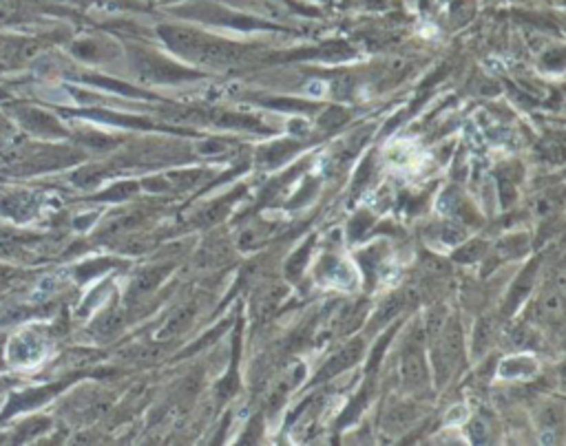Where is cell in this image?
Segmentation results:
<instances>
[{
  "instance_id": "obj_4",
  "label": "cell",
  "mask_w": 566,
  "mask_h": 446,
  "mask_svg": "<svg viewBox=\"0 0 566 446\" xmlns=\"http://www.w3.org/2000/svg\"><path fill=\"white\" fill-rule=\"evenodd\" d=\"M482 433H485V424H482V422H476V424H474V440H476V442H485V438H482Z\"/></svg>"
},
{
  "instance_id": "obj_1",
  "label": "cell",
  "mask_w": 566,
  "mask_h": 446,
  "mask_svg": "<svg viewBox=\"0 0 566 446\" xmlns=\"http://www.w3.org/2000/svg\"><path fill=\"white\" fill-rule=\"evenodd\" d=\"M193 312H195V307H193V305H186V307H182V310H180V312H177V314H175V316L171 318V321H169V323H166V329H164V332H160V334H157V336H162V338H164V336H169V334H173V332H175V329H180V327H184V323L188 321V318H191V316H193Z\"/></svg>"
},
{
  "instance_id": "obj_3",
  "label": "cell",
  "mask_w": 566,
  "mask_h": 446,
  "mask_svg": "<svg viewBox=\"0 0 566 446\" xmlns=\"http://www.w3.org/2000/svg\"><path fill=\"white\" fill-rule=\"evenodd\" d=\"M491 334V325H489V321H482L480 325H478V329H476V347L478 345H485V341H487V336Z\"/></svg>"
},
{
  "instance_id": "obj_2",
  "label": "cell",
  "mask_w": 566,
  "mask_h": 446,
  "mask_svg": "<svg viewBox=\"0 0 566 446\" xmlns=\"http://www.w3.org/2000/svg\"><path fill=\"white\" fill-rule=\"evenodd\" d=\"M447 349L452 354H458L460 352V329L458 325L454 323L452 327H449V332H447Z\"/></svg>"
}]
</instances>
